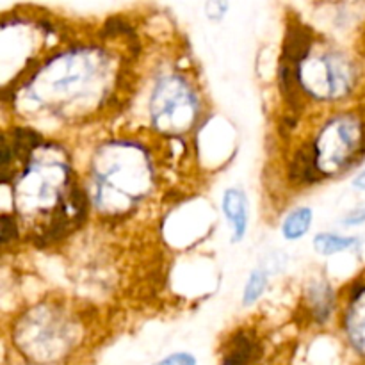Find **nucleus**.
Listing matches in <instances>:
<instances>
[{
	"mask_svg": "<svg viewBox=\"0 0 365 365\" xmlns=\"http://www.w3.org/2000/svg\"><path fill=\"white\" fill-rule=\"evenodd\" d=\"M316 164L324 177L337 175L365 152V125L356 114L344 113L323 125L312 141Z\"/></svg>",
	"mask_w": 365,
	"mask_h": 365,
	"instance_id": "nucleus-6",
	"label": "nucleus"
},
{
	"mask_svg": "<svg viewBox=\"0 0 365 365\" xmlns=\"http://www.w3.org/2000/svg\"><path fill=\"white\" fill-rule=\"evenodd\" d=\"M155 171L152 159L134 141H107L91 163V200L98 212L121 216L152 191Z\"/></svg>",
	"mask_w": 365,
	"mask_h": 365,
	"instance_id": "nucleus-3",
	"label": "nucleus"
},
{
	"mask_svg": "<svg viewBox=\"0 0 365 365\" xmlns=\"http://www.w3.org/2000/svg\"><path fill=\"white\" fill-rule=\"evenodd\" d=\"M221 209L225 217L230 221L234 230V242H241L248 230V200L242 189L230 187L223 192Z\"/></svg>",
	"mask_w": 365,
	"mask_h": 365,
	"instance_id": "nucleus-7",
	"label": "nucleus"
},
{
	"mask_svg": "<svg viewBox=\"0 0 365 365\" xmlns=\"http://www.w3.org/2000/svg\"><path fill=\"white\" fill-rule=\"evenodd\" d=\"M2 242L7 245V242L13 241L16 237V220L14 216H9V214H2Z\"/></svg>",
	"mask_w": 365,
	"mask_h": 365,
	"instance_id": "nucleus-16",
	"label": "nucleus"
},
{
	"mask_svg": "<svg viewBox=\"0 0 365 365\" xmlns=\"http://www.w3.org/2000/svg\"><path fill=\"white\" fill-rule=\"evenodd\" d=\"M307 299H309V305L312 309L314 317L319 323H324L327 319H330V314L335 305V298L334 291H331V285L327 280L310 282L309 291H307Z\"/></svg>",
	"mask_w": 365,
	"mask_h": 365,
	"instance_id": "nucleus-8",
	"label": "nucleus"
},
{
	"mask_svg": "<svg viewBox=\"0 0 365 365\" xmlns=\"http://www.w3.org/2000/svg\"><path fill=\"white\" fill-rule=\"evenodd\" d=\"M110 61L95 46H77L50 57L25 84L24 100L38 109L71 114L106 95Z\"/></svg>",
	"mask_w": 365,
	"mask_h": 365,
	"instance_id": "nucleus-2",
	"label": "nucleus"
},
{
	"mask_svg": "<svg viewBox=\"0 0 365 365\" xmlns=\"http://www.w3.org/2000/svg\"><path fill=\"white\" fill-rule=\"evenodd\" d=\"M13 195L18 216L38 225L34 241L39 246L66 237L88 209L86 192L75 184L70 163L56 145H39L16 178Z\"/></svg>",
	"mask_w": 365,
	"mask_h": 365,
	"instance_id": "nucleus-1",
	"label": "nucleus"
},
{
	"mask_svg": "<svg viewBox=\"0 0 365 365\" xmlns=\"http://www.w3.org/2000/svg\"><path fill=\"white\" fill-rule=\"evenodd\" d=\"M353 185H355L356 189H360V191H365V170L362 173L359 175V177L355 178V182H353Z\"/></svg>",
	"mask_w": 365,
	"mask_h": 365,
	"instance_id": "nucleus-19",
	"label": "nucleus"
},
{
	"mask_svg": "<svg viewBox=\"0 0 365 365\" xmlns=\"http://www.w3.org/2000/svg\"><path fill=\"white\" fill-rule=\"evenodd\" d=\"M230 2L228 0H207L205 2V14L209 20L221 21L228 13Z\"/></svg>",
	"mask_w": 365,
	"mask_h": 365,
	"instance_id": "nucleus-15",
	"label": "nucleus"
},
{
	"mask_svg": "<svg viewBox=\"0 0 365 365\" xmlns=\"http://www.w3.org/2000/svg\"><path fill=\"white\" fill-rule=\"evenodd\" d=\"M348 331L355 348L365 353V285L351 296L348 310Z\"/></svg>",
	"mask_w": 365,
	"mask_h": 365,
	"instance_id": "nucleus-9",
	"label": "nucleus"
},
{
	"mask_svg": "<svg viewBox=\"0 0 365 365\" xmlns=\"http://www.w3.org/2000/svg\"><path fill=\"white\" fill-rule=\"evenodd\" d=\"M155 365H196V359L189 353H175V355L166 356Z\"/></svg>",
	"mask_w": 365,
	"mask_h": 365,
	"instance_id": "nucleus-17",
	"label": "nucleus"
},
{
	"mask_svg": "<svg viewBox=\"0 0 365 365\" xmlns=\"http://www.w3.org/2000/svg\"><path fill=\"white\" fill-rule=\"evenodd\" d=\"M255 342L246 334H237L230 342V351L225 356L223 365H252L255 359Z\"/></svg>",
	"mask_w": 365,
	"mask_h": 365,
	"instance_id": "nucleus-12",
	"label": "nucleus"
},
{
	"mask_svg": "<svg viewBox=\"0 0 365 365\" xmlns=\"http://www.w3.org/2000/svg\"><path fill=\"white\" fill-rule=\"evenodd\" d=\"M356 64L335 50H310L298 64V82L305 95L323 102L341 100L356 86Z\"/></svg>",
	"mask_w": 365,
	"mask_h": 365,
	"instance_id": "nucleus-5",
	"label": "nucleus"
},
{
	"mask_svg": "<svg viewBox=\"0 0 365 365\" xmlns=\"http://www.w3.org/2000/svg\"><path fill=\"white\" fill-rule=\"evenodd\" d=\"M342 223H344L346 227H356V225L365 223V205L359 207V209H353L351 212L346 214Z\"/></svg>",
	"mask_w": 365,
	"mask_h": 365,
	"instance_id": "nucleus-18",
	"label": "nucleus"
},
{
	"mask_svg": "<svg viewBox=\"0 0 365 365\" xmlns=\"http://www.w3.org/2000/svg\"><path fill=\"white\" fill-rule=\"evenodd\" d=\"M312 209L310 207H298L292 210L282 223V234L287 241H298L307 232L310 230L312 225Z\"/></svg>",
	"mask_w": 365,
	"mask_h": 365,
	"instance_id": "nucleus-11",
	"label": "nucleus"
},
{
	"mask_svg": "<svg viewBox=\"0 0 365 365\" xmlns=\"http://www.w3.org/2000/svg\"><path fill=\"white\" fill-rule=\"evenodd\" d=\"M200 118V98L182 75H163L150 96V120L163 135H182L192 130Z\"/></svg>",
	"mask_w": 365,
	"mask_h": 365,
	"instance_id": "nucleus-4",
	"label": "nucleus"
},
{
	"mask_svg": "<svg viewBox=\"0 0 365 365\" xmlns=\"http://www.w3.org/2000/svg\"><path fill=\"white\" fill-rule=\"evenodd\" d=\"M4 141L9 145V141H7V139H4ZM41 143L43 141H41V138H39V134H36L32 128L16 127L13 130V146H9L11 155H13V159L21 160V163L25 164L29 159H31L32 153L39 148V145H41Z\"/></svg>",
	"mask_w": 365,
	"mask_h": 365,
	"instance_id": "nucleus-10",
	"label": "nucleus"
},
{
	"mask_svg": "<svg viewBox=\"0 0 365 365\" xmlns=\"http://www.w3.org/2000/svg\"><path fill=\"white\" fill-rule=\"evenodd\" d=\"M359 239L356 237H344V235L331 234V232H321L314 237V250H316L319 255H335V253L346 252V250L356 246Z\"/></svg>",
	"mask_w": 365,
	"mask_h": 365,
	"instance_id": "nucleus-13",
	"label": "nucleus"
},
{
	"mask_svg": "<svg viewBox=\"0 0 365 365\" xmlns=\"http://www.w3.org/2000/svg\"><path fill=\"white\" fill-rule=\"evenodd\" d=\"M267 287V271L266 269H255L250 274L248 282H246L245 294H242V303L245 305H253L260 296L264 294Z\"/></svg>",
	"mask_w": 365,
	"mask_h": 365,
	"instance_id": "nucleus-14",
	"label": "nucleus"
}]
</instances>
